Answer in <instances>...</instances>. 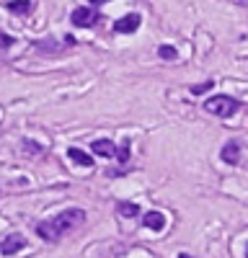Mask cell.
<instances>
[{
    "label": "cell",
    "instance_id": "obj_1",
    "mask_svg": "<svg viewBox=\"0 0 248 258\" xmlns=\"http://www.w3.org/2000/svg\"><path fill=\"white\" fill-rule=\"evenodd\" d=\"M83 222H86V212L78 209V207H73V209L59 212L57 217H52V220L39 222V225H36V235H39L41 240L54 243V240H59L65 232L75 230V227H78V225H83Z\"/></svg>",
    "mask_w": 248,
    "mask_h": 258
},
{
    "label": "cell",
    "instance_id": "obj_2",
    "mask_svg": "<svg viewBox=\"0 0 248 258\" xmlns=\"http://www.w3.org/2000/svg\"><path fill=\"white\" fill-rule=\"evenodd\" d=\"M238 109H240V103L230 96H212L204 103V111H210L212 116H220V119H230Z\"/></svg>",
    "mask_w": 248,
    "mask_h": 258
},
{
    "label": "cell",
    "instance_id": "obj_3",
    "mask_svg": "<svg viewBox=\"0 0 248 258\" xmlns=\"http://www.w3.org/2000/svg\"><path fill=\"white\" fill-rule=\"evenodd\" d=\"M98 11L93 8V6H83V8H75L73 11V16H70V21H73V26H80V29H86V26H93V24H98Z\"/></svg>",
    "mask_w": 248,
    "mask_h": 258
},
{
    "label": "cell",
    "instance_id": "obj_4",
    "mask_svg": "<svg viewBox=\"0 0 248 258\" xmlns=\"http://www.w3.org/2000/svg\"><path fill=\"white\" fill-rule=\"evenodd\" d=\"M21 248H26V238L21 232H11V235H6V238L0 240V253L3 255H13Z\"/></svg>",
    "mask_w": 248,
    "mask_h": 258
},
{
    "label": "cell",
    "instance_id": "obj_5",
    "mask_svg": "<svg viewBox=\"0 0 248 258\" xmlns=\"http://www.w3.org/2000/svg\"><path fill=\"white\" fill-rule=\"evenodd\" d=\"M140 24H142L140 13H130V16H124V18L116 21V24H114V31H116V34H135V31L140 29Z\"/></svg>",
    "mask_w": 248,
    "mask_h": 258
},
{
    "label": "cell",
    "instance_id": "obj_6",
    "mask_svg": "<svg viewBox=\"0 0 248 258\" xmlns=\"http://www.w3.org/2000/svg\"><path fill=\"white\" fill-rule=\"evenodd\" d=\"M220 158H222L227 165H238V163H240V145H238V142H225L222 150H220Z\"/></svg>",
    "mask_w": 248,
    "mask_h": 258
},
{
    "label": "cell",
    "instance_id": "obj_7",
    "mask_svg": "<svg viewBox=\"0 0 248 258\" xmlns=\"http://www.w3.org/2000/svg\"><path fill=\"white\" fill-rule=\"evenodd\" d=\"M91 150H93V155H98V158H114L116 155V147L109 140H96L91 145Z\"/></svg>",
    "mask_w": 248,
    "mask_h": 258
},
{
    "label": "cell",
    "instance_id": "obj_8",
    "mask_svg": "<svg viewBox=\"0 0 248 258\" xmlns=\"http://www.w3.org/2000/svg\"><path fill=\"white\" fill-rule=\"evenodd\" d=\"M142 225L148 227V230L160 232V230L165 227V217H163V212H148V214L142 217Z\"/></svg>",
    "mask_w": 248,
    "mask_h": 258
},
{
    "label": "cell",
    "instance_id": "obj_9",
    "mask_svg": "<svg viewBox=\"0 0 248 258\" xmlns=\"http://www.w3.org/2000/svg\"><path fill=\"white\" fill-rule=\"evenodd\" d=\"M68 158H70L73 163L83 165V168H93V158H91L88 153H83L80 147H68Z\"/></svg>",
    "mask_w": 248,
    "mask_h": 258
},
{
    "label": "cell",
    "instance_id": "obj_10",
    "mask_svg": "<svg viewBox=\"0 0 248 258\" xmlns=\"http://www.w3.org/2000/svg\"><path fill=\"white\" fill-rule=\"evenodd\" d=\"M6 8H8L11 13H16V16H29V13L34 11V3H31V0H11Z\"/></svg>",
    "mask_w": 248,
    "mask_h": 258
},
{
    "label": "cell",
    "instance_id": "obj_11",
    "mask_svg": "<svg viewBox=\"0 0 248 258\" xmlns=\"http://www.w3.org/2000/svg\"><path fill=\"white\" fill-rule=\"evenodd\" d=\"M116 209H119V214H121V217H137V212H140V207L137 204H127V202H119L116 204Z\"/></svg>",
    "mask_w": 248,
    "mask_h": 258
},
{
    "label": "cell",
    "instance_id": "obj_12",
    "mask_svg": "<svg viewBox=\"0 0 248 258\" xmlns=\"http://www.w3.org/2000/svg\"><path fill=\"white\" fill-rule=\"evenodd\" d=\"M158 54L163 57V59H176V47H171V44H163V47H158Z\"/></svg>",
    "mask_w": 248,
    "mask_h": 258
},
{
    "label": "cell",
    "instance_id": "obj_13",
    "mask_svg": "<svg viewBox=\"0 0 248 258\" xmlns=\"http://www.w3.org/2000/svg\"><path fill=\"white\" fill-rule=\"evenodd\" d=\"M114 158H119L121 163H127V160H130V145L124 142L121 147H116V155H114Z\"/></svg>",
    "mask_w": 248,
    "mask_h": 258
},
{
    "label": "cell",
    "instance_id": "obj_14",
    "mask_svg": "<svg viewBox=\"0 0 248 258\" xmlns=\"http://www.w3.org/2000/svg\"><path fill=\"white\" fill-rule=\"evenodd\" d=\"M212 85H215L212 80H210V83H199V85H192V93H194V96H202V93H207V91H210Z\"/></svg>",
    "mask_w": 248,
    "mask_h": 258
},
{
    "label": "cell",
    "instance_id": "obj_15",
    "mask_svg": "<svg viewBox=\"0 0 248 258\" xmlns=\"http://www.w3.org/2000/svg\"><path fill=\"white\" fill-rule=\"evenodd\" d=\"M13 36H8V34H3V31H0V49H8V47H13Z\"/></svg>",
    "mask_w": 248,
    "mask_h": 258
},
{
    "label": "cell",
    "instance_id": "obj_16",
    "mask_svg": "<svg viewBox=\"0 0 248 258\" xmlns=\"http://www.w3.org/2000/svg\"><path fill=\"white\" fill-rule=\"evenodd\" d=\"M91 6H101V3H106V0H88Z\"/></svg>",
    "mask_w": 248,
    "mask_h": 258
},
{
    "label": "cell",
    "instance_id": "obj_17",
    "mask_svg": "<svg viewBox=\"0 0 248 258\" xmlns=\"http://www.w3.org/2000/svg\"><path fill=\"white\" fill-rule=\"evenodd\" d=\"M178 258H192V255H186V253H181V255H178Z\"/></svg>",
    "mask_w": 248,
    "mask_h": 258
},
{
    "label": "cell",
    "instance_id": "obj_18",
    "mask_svg": "<svg viewBox=\"0 0 248 258\" xmlns=\"http://www.w3.org/2000/svg\"><path fill=\"white\" fill-rule=\"evenodd\" d=\"M245 258H248V250H245Z\"/></svg>",
    "mask_w": 248,
    "mask_h": 258
}]
</instances>
